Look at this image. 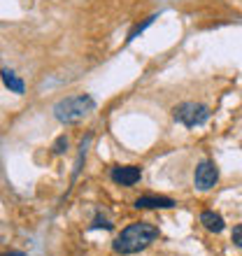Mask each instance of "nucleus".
Returning a JSON list of instances; mask_svg holds the SVG:
<instances>
[{"mask_svg": "<svg viewBox=\"0 0 242 256\" xmlns=\"http://www.w3.org/2000/svg\"><path fill=\"white\" fill-rule=\"evenodd\" d=\"M200 224L210 230V233H222V230L226 228V224H224V216L216 214V212H210V210L200 214Z\"/></svg>", "mask_w": 242, "mask_h": 256, "instance_id": "nucleus-7", "label": "nucleus"}, {"mask_svg": "<svg viewBox=\"0 0 242 256\" xmlns=\"http://www.w3.org/2000/svg\"><path fill=\"white\" fill-rule=\"evenodd\" d=\"M156 19V14H152V16H149V19H144L142 21V24H138V26L133 28V30H130V35H128V40H135V38H138V33H142V30H144V28L149 26V24H152V21Z\"/></svg>", "mask_w": 242, "mask_h": 256, "instance_id": "nucleus-9", "label": "nucleus"}, {"mask_svg": "<svg viewBox=\"0 0 242 256\" xmlns=\"http://www.w3.org/2000/svg\"><path fill=\"white\" fill-rule=\"evenodd\" d=\"M66 149H68V138H66V135H63V138H58V140H56V144H54V152H56V154H63Z\"/></svg>", "mask_w": 242, "mask_h": 256, "instance_id": "nucleus-11", "label": "nucleus"}, {"mask_svg": "<svg viewBox=\"0 0 242 256\" xmlns=\"http://www.w3.org/2000/svg\"><path fill=\"white\" fill-rule=\"evenodd\" d=\"M142 170L138 166H119V168L112 170V180L121 186H133V184L140 182Z\"/></svg>", "mask_w": 242, "mask_h": 256, "instance_id": "nucleus-5", "label": "nucleus"}, {"mask_svg": "<svg viewBox=\"0 0 242 256\" xmlns=\"http://www.w3.org/2000/svg\"><path fill=\"white\" fill-rule=\"evenodd\" d=\"M5 256H24L21 252H10V254H5Z\"/></svg>", "mask_w": 242, "mask_h": 256, "instance_id": "nucleus-13", "label": "nucleus"}, {"mask_svg": "<svg viewBox=\"0 0 242 256\" xmlns=\"http://www.w3.org/2000/svg\"><path fill=\"white\" fill-rule=\"evenodd\" d=\"M135 208L142 210H168L175 208V200L172 198H166V196H142L135 200Z\"/></svg>", "mask_w": 242, "mask_h": 256, "instance_id": "nucleus-6", "label": "nucleus"}, {"mask_svg": "<svg viewBox=\"0 0 242 256\" xmlns=\"http://www.w3.org/2000/svg\"><path fill=\"white\" fill-rule=\"evenodd\" d=\"M216 180H219V170H216V166L212 161H200L198 163V168H196V175H194V182L196 186L200 191H208L212 189L216 184Z\"/></svg>", "mask_w": 242, "mask_h": 256, "instance_id": "nucleus-4", "label": "nucleus"}, {"mask_svg": "<svg viewBox=\"0 0 242 256\" xmlns=\"http://www.w3.org/2000/svg\"><path fill=\"white\" fill-rule=\"evenodd\" d=\"M2 82H5V86L10 88V91H14V94H24L26 88H24V82L16 77V74L12 72V70H2Z\"/></svg>", "mask_w": 242, "mask_h": 256, "instance_id": "nucleus-8", "label": "nucleus"}, {"mask_svg": "<svg viewBox=\"0 0 242 256\" xmlns=\"http://www.w3.org/2000/svg\"><path fill=\"white\" fill-rule=\"evenodd\" d=\"M233 242H236L238 247H240V250H242V224H240V226H236V228H233Z\"/></svg>", "mask_w": 242, "mask_h": 256, "instance_id": "nucleus-12", "label": "nucleus"}, {"mask_svg": "<svg viewBox=\"0 0 242 256\" xmlns=\"http://www.w3.org/2000/svg\"><path fill=\"white\" fill-rule=\"evenodd\" d=\"M94 110H96L94 98L88 94H80V96H70V98H63L60 102H56L54 114L60 124H80Z\"/></svg>", "mask_w": 242, "mask_h": 256, "instance_id": "nucleus-2", "label": "nucleus"}, {"mask_svg": "<svg viewBox=\"0 0 242 256\" xmlns=\"http://www.w3.org/2000/svg\"><path fill=\"white\" fill-rule=\"evenodd\" d=\"M172 116L186 128H196L210 119V110L205 105H198V102H182L172 110Z\"/></svg>", "mask_w": 242, "mask_h": 256, "instance_id": "nucleus-3", "label": "nucleus"}, {"mask_svg": "<svg viewBox=\"0 0 242 256\" xmlns=\"http://www.w3.org/2000/svg\"><path fill=\"white\" fill-rule=\"evenodd\" d=\"M158 238V228L152 226L147 222L130 224L119 233V238L114 240V252L116 254H135V252L149 247V242H154Z\"/></svg>", "mask_w": 242, "mask_h": 256, "instance_id": "nucleus-1", "label": "nucleus"}, {"mask_svg": "<svg viewBox=\"0 0 242 256\" xmlns=\"http://www.w3.org/2000/svg\"><path fill=\"white\" fill-rule=\"evenodd\" d=\"M91 228H105V230H112V224L108 222V219H105V216H96L94 219V224H91Z\"/></svg>", "mask_w": 242, "mask_h": 256, "instance_id": "nucleus-10", "label": "nucleus"}]
</instances>
